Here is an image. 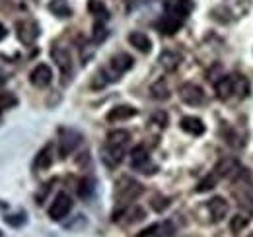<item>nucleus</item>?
Returning <instances> with one entry per match:
<instances>
[{
	"label": "nucleus",
	"mask_w": 253,
	"mask_h": 237,
	"mask_svg": "<svg viewBox=\"0 0 253 237\" xmlns=\"http://www.w3.org/2000/svg\"><path fill=\"white\" fill-rule=\"evenodd\" d=\"M128 140H130V134L126 130H111L107 134L105 146H103V152H101V159L105 161L107 167H115V165L121 163Z\"/></svg>",
	"instance_id": "obj_1"
},
{
	"label": "nucleus",
	"mask_w": 253,
	"mask_h": 237,
	"mask_svg": "<svg viewBox=\"0 0 253 237\" xmlns=\"http://www.w3.org/2000/svg\"><path fill=\"white\" fill-rule=\"evenodd\" d=\"M142 185L138 181L130 177H121L115 185V198H117V204H119V212H113V220H117V216H121L126 210V206L136 200L140 195H142Z\"/></svg>",
	"instance_id": "obj_2"
},
{
	"label": "nucleus",
	"mask_w": 253,
	"mask_h": 237,
	"mask_svg": "<svg viewBox=\"0 0 253 237\" xmlns=\"http://www.w3.org/2000/svg\"><path fill=\"white\" fill-rule=\"evenodd\" d=\"M132 57H128L126 53H119V55H115L113 59L109 60V64H107V68L105 70H101V78H105V84H109V82H115V80H119V76L121 74H125L128 68H132Z\"/></svg>",
	"instance_id": "obj_3"
},
{
	"label": "nucleus",
	"mask_w": 253,
	"mask_h": 237,
	"mask_svg": "<svg viewBox=\"0 0 253 237\" xmlns=\"http://www.w3.org/2000/svg\"><path fill=\"white\" fill-rule=\"evenodd\" d=\"M82 142V134L72 130V128H61V134H59V156L66 158L70 156L74 150L80 146Z\"/></svg>",
	"instance_id": "obj_4"
},
{
	"label": "nucleus",
	"mask_w": 253,
	"mask_h": 237,
	"mask_svg": "<svg viewBox=\"0 0 253 237\" xmlns=\"http://www.w3.org/2000/svg\"><path fill=\"white\" fill-rule=\"evenodd\" d=\"M70 210H72V198L66 193H59L55 197L51 208H49V218L55 220V222H59V220H63V218L68 216Z\"/></svg>",
	"instance_id": "obj_5"
},
{
	"label": "nucleus",
	"mask_w": 253,
	"mask_h": 237,
	"mask_svg": "<svg viewBox=\"0 0 253 237\" xmlns=\"http://www.w3.org/2000/svg\"><path fill=\"white\" fill-rule=\"evenodd\" d=\"M179 97H181L183 103H187L191 107H197V105L205 103V89L201 86H197V84L187 82V84H183L179 88Z\"/></svg>",
	"instance_id": "obj_6"
},
{
	"label": "nucleus",
	"mask_w": 253,
	"mask_h": 237,
	"mask_svg": "<svg viewBox=\"0 0 253 237\" xmlns=\"http://www.w3.org/2000/svg\"><path fill=\"white\" fill-rule=\"evenodd\" d=\"M16 31H18V39L24 45H32L33 41L39 37V26L33 20H20V22H16Z\"/></svg>",
	"instance_id": "obj_7"
},
{
	"label": "nucleus",
	"mask_w": 253,
	"mask_h": 237,
	"mask_svg": "<svg viewBox=\"0 0 253 237\" xmlns=\"http://www.w3.org/2000/svg\"><path fill=\"white\" fill-rule=\"evenodd\" d=\"M191 10H193V0H168L166 2V14L181 22H185Z\"/></svg>",
	"instance_id": "obj_8"
},
{
	"label": "nucleus",
	"mask_w": 253,
	"mask_h": 237,
	"mask_svg": "<svg viewBox=\"0 0 253 237\" xmlns=\"http://www.w3.org/2000/svg\"><path fill=\"white\" fill-rule=\"evenodd\" d=\"M53 80V70L47 64H37L30 74V82L35 88H47Z\"/></svg>",
	"instance_id": "obj_9"
},
{
	"label": "nucleus",
	"mask_w": 253,
	"mask_h": 237,
	"mask_svg": "<svg viewBox=\"0 0 253 237\" xmlns=\"http://www.w3.org/2000/svg\"><path fill=\"white\" fill-rule=\"evenodd\" d=\"M148 161H150V156H148V150L144 146H136V148L130 152V167L136 169V171H142V173H148Z\"/></svg>",
	"instance_id": "obj_10"
},
{
	"label": "nucleus",
	"mask_w": 253,
	"mask_h": 237,
	"mask_svg": "<svg viewBox=\"0 0 253 237\" xmlns=\"http://www.w3.org/2000/svg\"><path fill=\"white\" fill-rule=\"evenodd\" d=\"M51 57L53 60L59 64V68H61V72H63L64 80H66V76L70 74V70H72V60H70V53L63 49V47H59V45H55L53 49H51Z\"/></svg>",
	"instance_id": "obj_11"
},
{
	"label": "nucleus",
	"mask_w": 253,
	"mask_h": 237,
	"mask_svg": "<svg viewBox=\"0 0 253 237\" xmlns=\"http://www.w3.org/2000/svg\"><path fill=\"white\" fill-rule=\"evenodd\" d=\"M214 89L216 95L220 99H228L232 97V93H236V76H222L214 82Z\"/></svg>",
	"instance_id": "obj_12"
},
{
	"label": "nucleus",
	"mask_w": 253,
	"mask_h": 237,
	"mask_svg": "<svg viewBox=\"0 0 253 237\" xmlns=\"http://www.w3.org/2000/svg\"><path fill=\"white\" fill-rule=\"evenodd\" d=\"M128 43H130L136 51H140V53H150V49H152L150 37H148L146 33H142V31H132V33L128 35Z\"/></svg>",
	"instance_id": "obj_13"
},
{
	"label": "nucleus",
	"mask_w": 253,
	"mask_h": 237,
	"mask_svg": "<svg viewBox=\"0 0 253 237\" xmlns=\"http://www.w3.org/2000/svg\"><path fill=\"white\" fill-rule=\"evenodd\" d=\"M179 126L181 130H185L187 134H193V136H201L205 132V122L199 117H183Z\"/></svg>",
	"instance_id": "obj_14"
},
{
	"label": "nucleus",
	"mask_w": 253,
	"mask_h": 237,
	"mask_svg": "<svg viewBox=\"0 0 253 237\" xmlns=\"http://www.w3.org/2000/svg\"><path fill=\"white\" fill-rule=\"evenodd\" d=\"M209 212H211L214 222H220L228 214V202L222 197H214L212 200H209Z\"/></svg>",
	"instance_id": "obj_15"
},
{
	"label": "nucleus",
	"mask_w": 253,
	"mask_h": 237,
	"mask_svg": "<svg viewBox=\"0 0 253 237\" xmlns=\"http://www.w3.org/2000/svg\"><path fill=\"white\" fill-rule=\"evenodd\" d=\"M134 115H136L134 107H130V105H117V107H113L107 113V120L109 122H119V120H126V118L134 117Z\"/></svg>",
	"instance_id": "obj_16"
},
{
	"label": "nucleus",
	"mask_w": 253,
	"mask_h": 237,
	"mask_svg": "<svg viewBox=\"0 0 253 237\" xmlns=\"http://www.w3.org/2000/svg\"><path fill=\"white\" fill-rule=\"evenodd\" d=\"M160 64H162L168 72H173V70H177V66L181 64V55L175 53V51H164V53L160 55Z\"/></svg>",
	"instance_id": "obj_17"
},
{
	"label": "nucleus",
	"mask_w": 253,
	"mask_h": 237,
	"mask_svg": "<svg viewBox=\"0 0 253 237\" xmlns=\"http://www.w3.org/2000/svg\"><path fill=\"white\" fill-rule=\"evenodd\" d=\"M181 20H177V18H171V16H164L162 18V22L158 24V30H160V33H164V35H173L175 31L181 28Z\"/></svg>",
	"instance_id": "obj_18"
},
{
	"label": "nucleus",
	"mask_w": 253,
	"mask_h": 237,
	"mask_svg": "<svg viewBox=\"0 0 253 237\" xmlns=\"http://www.w3.org/2000/svg\"><path fill=\"white\" fill-rule=\"evenodd\" d=\"M51 163H53V146L47 144L45 148L39 150V154L35 158V167L37 169H47V167H51Z\"/></svg>",
	"instance_id": "obj_19"
},
{
	"label": "nucleus",
	"mask_w": 253,
	"mask_h": 237,
	"mask_svg": "<svg viewBox=\"0 0 253 237\" xmlns=\"http://www.w3.org/2000/svg\"><path fill=\"white\" fill-rule=\"evenodd\" d=\"M236 171H240V165L236 159H222L220 163L216 165V175L218 177H232Z\"/></svg>",
	"instance_id": "obj_20"
},
{
	"label": "nucleus",
	"mask_w": 253,
	"mask_h": 237,
	"mask_svg": "<svg viewBox=\"0 0 253 237\" xmlns=\"http://www.w3.org/2000/svg\"><path fill=\"white\" fill-rule=\"evenodd\" d=\"M49 10H51L55 16H59V18H68V16H70V8H68L66 0H53V2L49 4Z\"/></svg>",
	"instance_id": "obj_21"
},
{
	"label": "nucleus",
	"mask_w": 253,
	"mask_h": 237,
	"mask_svg": "<svg viewBox=\"0 0 253 237\" xmlns=\"http://www.w3.org/2000/svg\"><path fill=\"white\" fill-rule=\"evenodd\" d=\"M78 195H80V198H90L94 195V179L90 177L82 179L80 185H78Z\"/></svg>",
	"instance_id": "obj_22"
},
{
	"label": "nucleus",
	"mask_w": 253,
	"mask_h": 237,
	"mask_svg": "<svg viewBox=\"0 0 253 237\" xmlns=\"http://www.w3.org/2000/svg\"><path fill=\"white\" fill-rule=\"evenodd\" d=\"M88 10L97 18H103V20L107 18V8L101 0H88Z\"/></svg>",
	"instance_id": "obj_23"
},
{
	"label": "nucleus",
	"mask_w": 253,
	"mask_h": 237,
	"mask_svg": "<svg viewBox=\"0 0 253 237\" xmlns=\"http://www.w3.org/2000/svg\"><path fill=\"white\" fill-rule=\"evenodd\" d=\"M18 105V97L10 91H4L0 93V111H6V109H12Z\"/></svg>",
	"instance_id": "obj_24"
},
{
	"label": "nucleus",
	"mask_w": 253,
	"mask_h": 237,
	"mask_svg": "<svg viewBox=\"0 0 253 237\" xmlns=\"http://www.w3.org/2000/svg\"><path fill=\"white\" fill-rule=\"evenodd\" d=\"M150 91H152V95L156 97V99H168L169 97V89H168V86H166V82H156L152 88H150Z\"/></svg>",
	"instance_id": "obj_25"
},
{
	"label": "nucleus",
	"mask_w": 253,
	"mask_h": 237,
	"mask_svg": "<svg viewBox=\"0 0 253 237\" xmlns=\"http://www.w3.org/2000/svg\"><path fill=\"white\" fill-rule=\"evenodd\" d=\"M4 222L8 226H12V228H20V226L26 224V214L20 212V214H14V216H4Z\"/></svg>",
	"instance_id": "obj_26"
},
{
	"label": "nucleus",
	"mask_w": 253,
	"mask_h": 237,
	"mask_svg": "<svg viewBox=\"0 0 253 237\" xmlns=\"http://www.w3.org/2000/svg\"><path fill=\"white\" fill-rule=\"evenodd\" d=\"M216 179H218V175L214 173V175H209L207 179H203L199 185H197V193H205V191H211L214 185H216Z\"/></svg>",
	"instance_id": "obj_27"
},
{
	"label": "nucleus",
	"mask_w": 253,
	"mask_h": 237,
	"mask_svg": "<svg viewBox=\"0 0 253 237\" xmlns=\"http://www.w3.org/2000/svg\"><path fill=\"white\" fill-rule=\"evenodd\" d=\"M168 204H169V198H166V197H154V200H152V208L156 212H162L164 208H168Z\"/></svg>",
	"instance_id": "obj_28"
},
{
	"label": "nucleus",
	"mask_w": 253,
	"mask_h": 237,
	"mask_svg": "<svg viewBox=\"0 0 253 237\" xmlns=\"http://www.w3.org/2000/svg\"><path fill=\"white\" fill-rule=\"evenodd\" d=\"M246 224H248V220H244L242 216H234V218H232V222H230V226H232V232H234V234H238Z\"/></svg>",
	"instance_id": "obj_29"
},
{
	"label": "nucleus",
	"mask_w": 253,
	"mask_h": 237,
	"mask_svg": "<svg viewBox=\"0 0 253 237\" xmlns=\"http://www.w3.org/2000/svg\"><path fill=\"white\" fill-rule=\"evenodd\" d=\"M105 37H107V31H105V28H103L101 24H95V26H94V41H95V43H101Z\"/></svg>",
	"instance_id": "obj_30"
},
{
	"label": "nucleus",
	"mask_w": 253,
	"mask_h": 237,
	"mask_svg": "<svg viewBox=\"0 0 253 237\" xmlns=\"http://www.w3.org/2000/svg\"><path fill=\"white\" fill-rule=\"evenodd\" d=\"M152 120H158L160 126H166V124H168V115H166V113H156V115L152 117Z\"/></svg>",
	"instance_id": "obj_31"
},
{
	"label": "nucleus",
	"mask_w": 253,
	"mask_h": 237,
	"mask_svg": "<svg viewBox=\"0 0 253 237\" xmlns=\"http://www.w3.org/2000/svg\"><path fill=\"white\" fill-rule=\"evenodd\" d=\"M6 37V30H4V26L0 24V39H4Z\"/></svg>",
	"instance_id": "obj_32"
},
{
	"label": "nucleus",
	"mask_w": 253,
	"mask_h": 237,
	"mask_svg": "<svg viewBox=\"0 0 253 237\" xmlns=\"http://www.w3.org/2000/svg\"><path fill=\"white\" fill-rule=\"evenodd\" d=\"M4 82H6V76H2V74H0V86H2Z\"/></svg>",
	"instance_id": "obj_33"
},
{
	"label": "nucleus",
	"mask_w": 253,
	"mask_h": 237,
	"mask_svg": "<svg viewBox=\"0 0 253 237\" xmlns=\"http://www.w3.org/2000/svg\"><path fill=\"white\" fill-rule=\"evenodd\" d=\"M0 237H4V236H2V234H0Z\"/></svg>",
	"instance_id": "obj_34"
}]
</instances>
